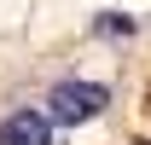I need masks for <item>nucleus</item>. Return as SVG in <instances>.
I'll return each instance as SVG.
<instances>
[{
    "instance_id": "nucleus-3",
    "label": "nucleus",
    "mask_w": 151,
    "mask_h": 145,
    "mask_svg": "<svg viewBox=\"0 0 151 145\" xmlns=\"http://www.w3.org/2000/svg\"><path fill=\"white\" fill-rule=\"evenodd\" d=\"M99 29H105V35H128L134 23H128V18H116V12H111V18H99Z\"/></svg>"
},
{
    "instance_id": "nucleus-2",
    "label": "nucleus",
    "mask_w": 151,
    "mask_h": 145,
    "mask_svg": "<svg viewBox=\"0 0 151 145\" xmlns=\"http://www.w3.org/2000/svg\"><path fill=\"white\" fill-rule=\"evenodd\" d=\"M0 145H52L47 110H12V116L0 122Z\"/></svg>"
},
{
    "instance_id": "nucleus-1",
    "label": "nucleus",
    "mask_w": 151,
    "mask_h": 145,
    "mask_svg": "<svg viewBox=\"0 0 151 145\" xmlns=\"http://www.w3.org/2000/svg\"><path fill=\"white\" fill-rule=\"evenodd\" d=\"M105 105H111V93L99 87V81H58V87L47 93V122L76 128V122H93Z\"/></svg>"
}]
</instances>
